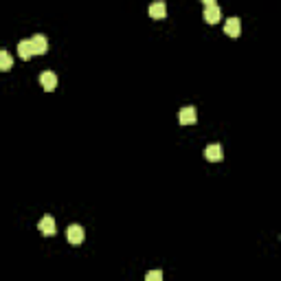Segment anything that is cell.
<instances>
[{"label":"cell","mask_w":281,"mask_h":281,"mask_svg":"<svg viewBox=\"0 0 281 281\" xmlns=\"http://www.w3.org/2000/svg\"><path fill=\"white\" fill-rule=\"evenodd\" d=\"M178 121H180V125H196L198 110L193 108V105H184V108L178 112Z\"/></svg>","instance_id":"1"},{"label":"cell","mask_w":281,"mask_h":281,"mask_svg":"<svg viewBox=\"0 0 281 281\" xmlns=\"http://www.w3.org/2000/svg\"><path fill=\"white\" fill-rule=\"evenodd\" d=\"M31 46H33V55H44V53L48 51V40H46V35L35 33L33 38H31Z\"/></svg>","instance_id":"2"},{"label":"cell","mask_w":281,"mask_h":281,"mask_svg":"<svg viewBox=\"0 0 281 281\" xmlns=\"http://www.w3.org/2000/svg\"><path fill=\"white\" fill-rule=\"evenodd\" d=\"M66 237H68V241L70 244H81L83 241V237H86V233H83V228L79 226V224H70L68 228H66Z\"/></svg>","instance_id":"3"},{"label":"cell","mask_w":281,"mask_h":281,"mask_svg":"<svg viewBox=\"0 0 281 281\" xmlns=\"http://www.w3.org/2000/svg\"><path fill=\"white\" fill-rule=\"evenodd\" d=\"M40 83H42V88L46 92H53L57 88V75L53 73V70H44V73L40 75Z\"/></svg>","instance_id":"4"},{"label":"cell","mask_w":281,"mask_h":281,"mask_svg":"<svg viewBox=\"0 0 281 281\" xmlns=\"http://www.w3.org/2000/svg\"><path fill=\"white\" fill-rule=\"evenodd\" d=\"M224 33H226L228 38H240V33H241L240 18H228V20L224 22Z\"/></svg>","instance_id":"5"},{"label":"cell","mask_w":281,"mask_h":281,"mask_svg":"<svg viewBox=\"0 0 281 281\" xmlns=\"http://www.w3.org/2000/svg\"><path fill=\"white\" fill-rule=\"evenodd\" d=\"M149 18L154 20H165L167 18V4L162 0H156V2L149 4Z\"/></svg>","instance_id":"6"},{"label":"cell","mask_w":281,"mask_h":281,"mask_svg":"<svg viewBox=\"0 0 281 281\" xmlns=\"http://www.w3.org/2000/svg\"><path fill=\"white\" fill-rule=\"evenodd\" d=\"M220 18H222V9H220L218 4H206L204 7V22H209V24H218Z\"/></svg>","instance_id":"7"},{"label":"cell","mask_w":281,"mask_h":281,"mask_svg":"<svg viewBox=\"0 0 281 281\" xmlns=\"http://www.w3.org/2000/svg\"><path fill=\"white\" fill-rule=\"evenodd\" d=\"M38 228H40V233H42V235H55V233H57V228H55V220H53L51 215H44V218L40 220Z\"/></svg>","instance_id":"8"},{"label":"cell","mask_w":281,"mask_h":281,"mask_svg":"<svg viewBox=\"0 0 281 281\" xmlns=\"http://www.w3.org/2000/svg\"><path fill=\"white\" fill-rule=\"evenodd\" d=\"M204 158L206 161H211V162H220L224 158V152H222V145H209V147L204 149Z\"/></svg>","instance_id":"9"},{"label":"cell","mask_w":281,"mask_h":281,"mask_svg":"<svg viewBox=\"0 0 281 281\" xmlns=\"http://www.w3.org/2000/svg\"><path fill=\"white\" fill-rule=\"evenodd\" d=\"M18 55H20V60H31L33 57V46H31V40H20L18 42Z\"/></svg>","instance_id":"10"},{"label":"cell","mask_w":281,"mask_h":281,"mask_svg":"<svg viewBox=\"0 0 281 281\" xmlns=\"http://www.w3.org/2000/svg\"><path fill=\"white\" fill-rule=\"evenodd\" d=\"M13 66V57L7 51H0V70H11Z\"/></svg>","instance_id":"11"},{"label":"cell","mask_w":281,"mask_h":281,"mask_svg":"<svg viewBox=\"0 0 281 281\" xmlns=\"http://www.w3.org/2000/svg\"><path fill=\"white\" fill-rule=\"evenodd\" d=\"M147 281H161L162 279V272L161 270H152V272H147V277H145Z\"/></svg>","instance_id":"12"},{"label":"cell","mask_w":281,"mask_h":281,"mask_svg":"<svg viewBox=\"0 0 281 281\" xmlns=\"http://www.w3.org/2000/svg\"><path fill=\"white\" fill-rule=\"evenodd\" d=\"M204 4H215V0H202Z\"/></svg>","instance_id":"13"}]
</instances>
